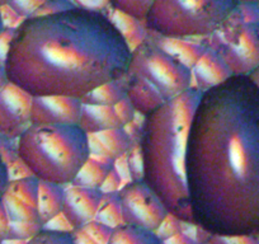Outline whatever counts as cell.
Returning <instances> with one entry per match:
<instances>
[{
  "label": "cell",
  "mask_w": 259,
  "mask_h": 244,
  "mask_svg": "<svg viewBox=\"0 0 259 244\" xmlns=\"http://www.w3.org/2000/svg\"><path fill=\"white\" fill-rule=\"evenodd\" d=\"M74 4L83 8L94 9V11L103 12L107 7H109L108 0H74ZM111 8V7H109Z\"/></svg>",
  "instance_id": "obj_34"
},
{
  "label": "cell",
  "mask_w": 259,
  "mask_h": 244,
  "mask_svg": "<svg viewBox=\"0 0 259 244\" xmlns=\"http://www.w3.org/2000/svg\"><path fill=\"white\" fill-rule=\"evenodd\" d=\"M9 225H11V220H9L6 206H4L2 196H0V243L8 238Z\"/></svg>",
  "instance_id": "obj_33"
},
{
  "label": "cell",
  "mask_w": 259,
  "mask_h": 244,
  "mask_svg": "<svg viewBox=\"0 0 259 244\" xmlns=\"http://www.w3.org/2000/svg\"><path fill=\"white\" fill-rule=\"evenodd\" d=\"M74 7H75V4L71 0H47L46 3L34 13L33 17L59 13V12L74 8Z\"/></svg>",
  "instance_id": "obj_31"
},
{
  "label": "cell",
  "mask_w": 259,
  "mask_h": 244,
  "mask_svg": "<svg viewBox=\"0 0 259 244\" xmlns=\"http://www.w3.org/2000/svg\"><path fill=\"white\" fill-rule=\"evenodd\" d=\"M17 155L39 181L66 187L92 153L79 124H31L18 138Z\"/></svg>",
  "instance_id": "obj_4"
},
{
  "label": "cell",
  "mask_w": 259,
  "mask_h": 244,
  "mask_svg": "<svg viewBox=\"0 0 259 244\" xmlns=\"http://www.w3.org/2000/svg\"><path fill=\"white\" fill-rule=\"evenodd\" d=\"M238 0H154L146 29L169 38H201L215 33L235 12Z\"/></svg>",
  "instance_id": "obj_5"
},
{
  "label": "cell",
  "mask_w": 259,
  "mask_h": 244,
  "mask_svg": "<svg viewBox=\"0 0 259 244\" xmlns=\"http://www.w3.org/2000/svg\"><path fill=\"white\" fill-rule=\"evenodd\" d=\"M249 76H250V78L253 79V82H254V83H255L256 86L259 87V66H258V68L255 69V70H253V71H251V73L249 74Z\"/></svg>",
  "instance_id": "obj_37"
},
{
  "label": "cell",
  "mask_w": 259,
  "mask_h": 244,
  "mask_svg": "<svg viewBox=\"0 0 259 244\" xmlns=\"http://www.w3.org/2000/svg\"><path fill=\"white\" fill-rule=\"evenodd\" d=\"M38 185L39 179L36 178L34 176L21 177V178L11 179L4 192L11 193L12 196L17 197L18 200L37 208Z\"/></svg>",
  "instance_id": "obj_21"
},
{
  "label": "cell",
  "mask_w": 259,
  "mask_h": 244,
  "mask_svg": "<svg viewBox=\"0 0 259 244\" xmlns=\"http://www.w3.org/2000/svg\"><path fill=\"white\" fill-rule=\"evenodd\" d=\"M33 97L13 83L0 91V136L18 139L31 125Z\"/></svg>",
  "instance_id": "obj_9"
},
{
  "label": "cell",
  "mask_w": 259,
  "mask_h": 244,
  "mask_svg": "<svg viewBox=\"0 0 259 244\" xmlns=\"http://www.w3.org/2000/svg\"><path fill=\"white\" fill-rule=\"evenodd\" d=\"M88 136L92 155L107 160H118L133 149L131 135L127 133L126 128L109 129Z\"/></svg>",
  "instance_id": "obj_12"
},
{
  "label": "cell",
  "mask_w": 259,
  "mask_h": 244,
  "mask_svg": "<svg viewBox=\"0 0 259 244\" xmlns=\"http://www.w3.org/2000/svg\"><path fill=\"white\" fill-rule=\"evenodd\" d=\"M64 197V186L56 185L52 182L39 181L37 210H38L39 220L44 225H46L50 220L61 214Z\"/></svg>",
  "instance_id": "obj_16"
},
{
  "label": "cell",
  "mask_w": 259,
  "mask_h": 244,
  "mask_svg": "<svg viewBox=\"0 0 259 244\" xmlns=\"http://www.w3.org/2000/svg\"><path fill=\"white\" fill-rule=\"evenodd\" d=\"M231 75L230 69L220 55L208 46L192 68V78L196 82V88L201 92L219 86Z\"/></svg>",
  "instance_id": "obj_13"
},
{
  "label": "cell",
  "mask_w": 259,
  "mask_h": 244,
  "mask_svg": "<svg viewBox=\"0 0 259 244\" xmlns=\"http://www.w3.org/2000/svg\"><path fill=\"white\" fill-rule=\"evenodd\" d=\"M131 54L108 14L75 6L23 19L12 34L4 69L9 83L32 97L81 99L123 78Z\"/></svg>",
  "instance_id": "obj_2"
},
{
  "label": "cell",
  "mask_w": 259,
  "mask_h": 244,
  "mask_svg": "<svg viewBox=\"0 0 259 244\" xmlns=\"http://www.w3.org/2000/svg\"><path fill=\"white\" fill-rule=\"evenodd\" d=\"M94 220L106 224L113 229L123 224L118 191L117 192H103L101 205H99Z\"/></svg>",
  "instance_id": "obj_20"
},
{
  "label": "cell",
  "mask_w": 259,
  "mask_h": 244,
  "mask_svg": "<svg viewBox=\"0 0 259 244\" xmlns=\"http://www.w3.org/2000/svg\"><path fill=\"white\" fill-rule=\"evenodd\" d=\"M150 37L163 47L166 52L178 59L183 64H186L189 68H193V65L198 61L203 52L206 51L207 46L197 42H191V39L186 38H169V37L159 36V34L151 33Z\"/></svg>",
  "instance_id": "obj_15"
},
{
  "label": "cell",
  "mask_w": 259,
  "mask_h": 244,
  "mask_svg": "<svg viewBox=\"0 0 259 244\" xmlns=\"http://www.w3.org/2000/svg\"><path fill=\"white\" fill-rule=\"evenodd\" d=\"M211 244H259L258 235H211Z\"/></svg>",
  "instance_id": "obj_30"
},
{
  "label": "cell",
  "mask_w": 259,
  "mask_h": 244,
  "mask_svg": "<svg viewBox=\"0 0 259 244\" xmlns=\"http://www.w3.org/2000/svg\"><path fill=\"white\" fill-rule=\"evenodd\" d=\"M27 240H21V239H6L0 244H26Z\"/></svg>",
  "instance_id": "obj_38"
},
{
  "label": "cell",
  "mask_w": 259,
  "mask_h": 244,
  "mask_svg": "<svg viewBox=\"0 0 259 244\" xmlns=\"http://www.w3.org/2000/svg\"><path fill=\"white\" fill-rule=\"evenodd\" d=\"M126 75L148 84L165 102L193 87L192 69L171 56L151 37L133 49Z\"/></svg>",
  "instance_id": "obj_6"
},
{
  "label": "cell",
  "mask_w": 259,
  "mask_h": 244,
  "mask_svg": "<svg viewBox=\"0 0 259 244\" xmlns=\"http://www.w3.org/2000/svg\"><path fill=\"white\" fill-rule=\"evenodd\" d=\"M210 37L215 42L208 47L220 55L233 75H249L259 66V19H244L236 8Z\"/></svg>",
  "instance_id": "obj_7"
},
{
  "label": "cell",
  "mask_w": 259,
  "mask_h": 244,
  "mask_svg": "<svg viewBox=\"0 0 259 244\" xmlns=\"http://www.w3.org/2000/svg\"><path fill=\"white\" fill-rule=\"evenodd\" d=\"M4 28H6V24H4L3 17H2V11H0V34L4 31Z\"/></svg>",
  "instance_id": "obj_40"
},
{
  "label": "cell",
  "mask_w": 259,
  "mask_h": 244,
  "mask_svg": "<svg viewBox=\"0 0 259 244\" xmlns=\"http://www.w3.org/2000/svg\"><path fill=\"white\" fill-rule=\"evenodd\" d=\"M2 200L11 221H41L36 206L28 205L8 192H3Z\"/></svg>",
  "instance_id": "obj_22"
},
{
  "label": "cell",
  "mask_w": 259,
  "mask_h": 244,
  "mask_svg": "<svg viewBox=\"0 0 259 244\" xmlns=\"http://www.w3.org/2000/svg\"><path fill=\"white\" fill-rule=\"evenodd\" d=\"M47 0H9L7 6L22 19L33 17L34 13L46 3Z\"/></svg>",
  "instance_id": "obj_26"
},
{
  "label": "cell",
  "mask_w": 259,
  "mask_h": 244,
  "mask_svg": "<svg viewBox=\"0 0 259 244\" xmlns=\"http://www.w3.org/2000/svg\"><path fill=\"white\" fill-rule=\"evenodd\" d=\"M79 126L88 135L109 129L122 128L113 106H96V104L84 103L81 107Z\"/></svg>",
  "instance_id": "obj_14"
},
{
  "label": "cell",
  "mask_w": 259,
  "mask_h": 244,
  "mask_svg": "<svg viewBox=\"0 0 259 244\" xmlns=\"http://www.w3.org/2000/svg\"><path fill=\"white\" fill-rule=\"evenodd\" d=\"M107 244H163L155 231L140 226L121 224L113 229Z\"/></svg>",
  "instance_id": "obj_18"
},
{
  "label": "cell",
  "mask_w": 259,
  "mask_h": 244,
  "mask_svg": "<svg viewBox=\"0 0 259 244\" xmlns=\"http://www.w3.org/2000/svg\"><path fill=\"white\" fill-rule=\"evenodd\" d=\"M42 228H44V224L41 221H11L7 239L28 240L32 236L36 235Z\"/></svg>",
  "instance_id": "obj_25"
},
{
  "label": "cell",
  "mask_w": 259,
  "mask_h": 244,
  "mask_svg": "<svg viewBox=\"0 0 259 244\" xmlns=\"http://www.w3.org/2000/svg\"><path fill=\"white\" fill-rule=\"evenodd\" d=\"M163 244H198L194 240L192 236L187 235L186 233L181 231V233L174 234L173 236L168 238L166 240H163Z\"/></svg>",
  "instance_id": "obj_35"
},
{
  "label": "cell",
  "mask_w": 259,
  "mask_h": 244,
  "mask_svg": "<svg viewBox=\"0 0 259 244\" xmlns=\"http://www.w3.org/2000/svg\"><path fill=\"white\" fill-rule=\"evenodd\" d=\"M123 224L156 231L168 210L143 179L127 182L118 190Z\"/></svg>",
  "instance_id": "obj_8"
},
{
  "label": "cell",
  "mask_w": 259,
  "mask_h": 244,
  "mask_svg": "<svg viewBox=\"0 0 259 244\" xmlns=\"http://www.w3.org/2000/svg\"><path fill=\"white\" fill-rule=\"evenodd\" d=\"M9 3V0H0V7H4Z\"/></svg>",
  "instance_id": "obj_41"
},
{
  "label": "cell",
  "mask_w": 259,
  "mask_h": 244,
  "mask_svg": "<svg viewBox=\"0 0 259 244\" xmlns=\"http://www.w3.org/2000/svg\"><path fill=\"white\" fill-rule=\"evenodd\" d=\"M258 236H259V234H258Z\"/></svg>",
  "instance_id": "obj_44"
},
{
  "label": "cell",
  "mask_w": 259,
  "mask_h": 244,
  "mask_svg": "<svg viewBox=\"0 0 259 244\" xmlns=\"http://www.w3.org/2000/svg\"><path fill=\"white\" fill-rule=\"evenodd\" d=\"M123 78L119 80L108 82L102 84L101 87L92 91L81 98V103L84 104H96V106H114L121 99L126 97V86H124Z\"/></svg>",
  "instance_id": "obj_19"
},
{
  "label": "cell",
  "mask_w": 259,
  "mask_h": 244,
  "mask_svg": "<svg viewBox=\"0 0 259 244\" xmlns=\"http://www.w3.org/2000/svg\"><path fill=\"white\" fill-rule=\"evenodd\" d=\"M8 83V78H7L6 69H4V64L0 61V91L6 87V84Z\"/></svg>",
  "instance_id": "obj_36"
},
{
  "label": "cell",
  "mask_w": 259,
  "mask_h": 244,
  "mask_svg": "<svg viewBox=\"0 0 259 244\" xmlns=\"http://www.w3.org/2000/svg\"><path fill=\"white\" fill-rule=\"evenodd\" d=\"M114 112H116L117 117H118L119 122H121L122 128H126L128 126L131 122H134L135 118L136 109L134 108L133 103L130 102V99L127 97H124L123 99L118 102L117 104H114Z\"/></svg>",
  "instance_id": "obj_29"
},
{
  "label": "cell",
  "mask_w": 259,
  "mask_h": 244,
  "mask_svg": "<svg viewBox=\"0 0 259 244\" xmlns=\"http://www.w3.org/2000/svg\"><path fill=\"white\" fill-rule=\"evenodd\" d=\"M109 7L121 13L144 22L154 0H108Z\"/></svg>",
  "instance_id": "obj_23"
},
{
  "label": "cell",
  "mask_w": 259,
  "mask_h": 244,
  "mask_svg": "<svg viewBox=\"0 0 259 244\" xmlns=\"http://www.w3.org/2000/svg\"><path fill=\"white\" fill-rule=\"evenodd\" d=\"M186 177L196 225L211 235H258L259 87L249 75L202 92L187 138Z\"/></svg>",
  "instance_id": "obj_1"
},
{
  "label": "cell",
  "mask_w": 259,
  "mask_h": 244,
  "mask_svg": "<svg viewBox=\"0 0 259 244\" xmlns=\"http://www.w3.org/2000/svg\"><path fill=\"white\" fill-rule=\"evenodd\" d=\"M102 196L103 191L101 188L78 185L66 186L61 214L73 229L83 228L96 218Z\"/></svg>",
  "instance_id": "obj_10"
},
{
  "label": "cell",
  "mask_w": 259,
  "mask_h": 244,
  "mask_svg": "<svg viewBox=\"0 0 259 244\" xmlns=\"http://www.w3.org/2000/svg\"><path fill=\"white\" fill-rule=\"evenodd\" d=\"M3 158H2V154H0V167H2V166H3Z\"/></svg>",
  "instance_id": "obj_42"
},
{
  "label": "cell",
  "mask_w": 259,
  "mask_h": 244,
  "mask_svg": "<svg viewBox=\"0 0 259 244\" xmlns=\"http://www.w3.org/2000/svg\"><path fill=\"white\" fill-rule=\"evenodd\" d=\"M239 3H243V4H259V0H238Z\"/></svg>",
  "instance_id": "obj_39"
},
{
  "label": "cell",
  "mask_w": 259,
  "mask_h": 244,
  "mask_svg": "<svg viewBox=\"0 0 259 244\" xmlns=\"http://www.w3.org/2000/svg\"><path fill=\"white\" fill-rule=\"evenodd\" d=\"M121 182H122L121 176H119V173H117L116 168L113 167L111 171V173L108 174L107 179L104 181V183H103V186L101 187V190L103 191V192H117V191L122 187Z\"/></svg>",
  "instance_id": "obj_32"
},
{
  "label": "cell",
  "mask_w": 259,
  "mask_h": 244,
  "mask_svg": "<svg viewBox=\"0 0 259 244\" xmlns=\"http://www.w3.org/2000/svg\"><path fill=\"white\" fill-rule=\"evenodd\" d=\"M80 99L65 96L33 97L31 124H79Z\"/></svg>",
  "instance_id": "obj_11"
},
{
  "label": "cell",
  "mask_w": 259,
  "mask_h": 244,
  "mask_svg": "<svg viewBox=\"0 0 259 244\" xmlns=\"http://www.w3.org/2000/svg\"><path fill=\"white\" fill-rule=\"evenodd\" d=\"M83 229L87 231V234L91 236V239L96 244L108 243L112 231H113V228L106 225V224L99 223V221L97 220L89 221L88 224H85V225L83 226Z\"/></svg>",
  "instance_id": "obj_27"
},
{
  "label": "cell",
  "mask_w": 259,
  "mask_h": 244,
  "mask_svg": "<svg viewBox=\"0 0 259 244\" xmlns=\"http://www.w3.org/2000/svg\"><path fill=\"white\" fill-rule=\"evenodd\" d=\"M113 167V161L91 155L71 185L101 188Z\"/></svg>",
  "instance_id": "obj_17"
},
{
  "label": "cell",
  "mask_w": 259,
  "mask_h": 244,
  "mask_svg": "<svg viewBox=\"0 0 259 244\" xmlns=\"http://www.w3.org/2000/svg\"><path fill=\"white\" fill-rule=\"evenodd\" d=\"M202 92H183L144 116L140 134L143 181L170 215L193 223L186 177V149L192 116Z\"/></svg>",
  "instance_id": "obj_3"
},
{
  "label": "cell",
  "mask_w": 259,
  "mask_h": 244,
  "mask_svg": "<svg viewBox=\"0 0 259 244\" xmlns=\"http://www.w3.org/2000/svg\"><path fill=\"white\" fill-rule=\"evenodd\" d=\"M201 244H211V243H210V241L207 240V241H205V243H201Z\"/></svg>",
  "instance_id": "obj_43"
},
{
  "label": "cell",
  "mask_w": 259,
  "mask_h": 244,
  "mask_svg": "<svg viewBox=\"0 0 259 244\" xmlns=\"http://www.w3.org/2000/svg\"><path fill=\"white\" fill-rule=\"evenodd\" d=\"M26 244H76L74 240L73 231L52 230V229L42 228L38 233Z\"/></svg>",
  "instance_id": "obj_24"
},
{
  "label": "cell",
  "mask_w": 259,
  "mask_h": 244,
  "mask_svg": "<svg viewBox=\"0 0 259 244\" xmlns=\"http://www.w3.org/2000/svg\"><path fill=\"white\" fill-rule=\"evenodd\" d=\"M182 230H183V221L177 219L176 216L168 214V216L164 219V221L161 223V225L159 226L158 230L155 231V234L159 236V239L163 241L166 240L168 238H170V236H173L174 234L181 233Z\"/></svg>",
  "instance_id": "obj_28"
}]
</instances>
